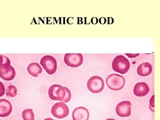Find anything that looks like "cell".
Masks as SVG:
<instances>
[{
  "label": "cell",
  "instance_id": "cell-6",
  "mask_svg": "<svg viewBox=\"0 0 160 120\" xmlns=\"http://www.w3.org/2000/svg\"><path fill=\"white\" fill-rule=\"evenodd\" d=\"M51 113L55 118L63 119L69 115V108L64 102H57L52 107Z\"/></svg>",
  "mask_w": 160,
  "mask_h": 120
},
{
  "label": "cell",
  "instance_id": "cell-28",
  "mask_svg": "<svg viewBox=\"0 0 160 120\" xmlns=\"http://www.w3.org/2000/svg\"></svg>",
  "mask_w": 160,
  "mask_h": 120
},
{
  "label": "cell",
  "instance_id": "cell-16",
  "mask_svg": "<svg viewBox=\"0 0 160 120\" xmlns=\"http://www.w3.org/2000/svg\"><path fill=\"white\" fill-rule=\"evenodd\" d=\"M17 90L14 85H10L6 88V95L7 97H14L17 95Z\"/></svg>",
  "mask_w": 160,
  "mask_h": 120
},
{
  "label": "cell",
  "instance_id": "cell-20",
  "mask_svg": "<svg viewBox=\"0 0 160 120\" xmlns=\"http://www.w3.org/2000/svg\"><path fill=\"white\" fill-rule=\"evenodd\" d=\"M150 107H152L154 109V95H153L152 97H151V99H150Z\"/></svg>",
  "mask_w": 160,
  "mask_h": 120
},
{
  "label": "cell",
  "instance_id": "cell-11",
  "mask_svg": "<svg viewBox=\"0 0 160 120\" xmlns=\"http://www.w3.org/2000/svg\"><path fill=\"white\" fill-rule=\"evenodd\" d=\"M12 111V107L9 101L5 99H0V117H7Z\"/></svg>",
  "mask_w": 160,
  "mask_h": 120
},
{
  "label": "cell",
  "instance_id": "cell-21",
  "mask_svg": "<svg viewBox=\"0 0 160 120\" xmlns=\"http://www.w3.org/2000/svg\"><path fill=\"white\" fill-rule=\"evenodd\" d=\"M125 54L126 55V56H128L130 58H136L139 56L140 54H132V53H125Z\"/></svg>",
  "mask_w": 160,
  "mask_h": 120
},
{
  "label": "cell",
  "instance_id": "cell-7",
  "mask_svg": "<svg viewBox=\"0 0 160 120\" xmlns=\"http://www.w3.org/2000/svg\"><path fill=\"white\" fill-rule=\"evenodd\" d=\"M64 61L69 67L78 68L82 64L83 56L81 53H66L64 57Z\"/></svg>",
  "mask_w": 160,
  "mask_h": 120
},
{
  "label": "cell",
  "instance_id": "cell-5",
  "mask_svg": "<svg viewBox=\"0 0 160 120\" xmlns=\"http://www.w3.org/2000/svg\"><path fill=\"white\" fill-rule=\"evenodd\" d=\"M50 99L54 101L61 102L66 96V91L64 87L59 85H52L48 91Z\"/></svg>",
  "mask_w": 160,
  "mask_h": 120
},
{
  "label": "cell",
  "instance_id": "cell-2",
  "mask_svg": "<svg viewBox=\"0 0 160 120\" xmlns=\"http://www.w3.org/2000/svg\"><path fill=\"white\" fill-rule=\"evenodd\" d=\"M108 87L113 91H119L125 86V79L123 76L116 73L110 74L106 79Z\"/></svg>",
  "mask_w": 160,
  "mask_h": 120
},
{
  "label": "cell",
  "instance_id": "cell-23",
  "mask_svg": "<svg viewBox=\"0 0 160 120\" xmlns=\"http://www.w3.org/2000/svg\"><path fill=\"white\" fill-rule=\"evenodd\" d=\"M99 22L101 24H105L107 22V19L105 17H101L99 19Z\"/></svg>",
  "mask_w": 160,
  "mask_h": 120
},
{
  "label": "cell",
  "instance_id": "cell-17",
  "mask_svg": "<svg viewBox=\"0 0 160 120\" xmlns=\"http://www.w3.org/2000/svg\"><path fill=\"white\" fill-rule=\"evenodd\" d=\"M11 65L10 60L6 56L0 55V68L4 65Z\"/></svg>",
  "mask_w": 160,
  "mask_h": 120
},
{
  "label": "cell",
  "instance_id": "cell-1",
  "mask_svg": "<svg viewBox=\"0 0 160 120\" xmlns=\"http://www.w3.org/2000/svg\"><path fill=\"white\" fill-rule=\"evenodd\" d=\"M130 64L129 60L122 55L117 56L112 62L113 70L117 73L124 74L129 71Z\"/></svg>",
  "mask_w": 160,
  "mask_h": 120
},
{
  "label": "cell",
  "instance_id": "cell-8",
  "mask_svg": "<svg viewBox=\"0 0 160 120\" xmlns=\"http://www.w3.org/2000/svg\"><path fill=\"white\" fill-rule=\"evenodd\" d=\"M116 112L121 117H128L131 114V103L129 101H124L119 103L116 108Z\"/></svg>",
  "mask_w": 160,
  "mask_h": 120
},
{
  "label": "cell",
  "instance_id": "cell-24",
  "mask_svg": "<svg viewBox=\"0 0 160 120\" xmlns=\"http://www.w3.org/2000/svg\"><path fill=\"white\" fill-rule=\"evenodd\" d=\"M108 24H112L114 22V19L111 17H108Z\"/></svg>",
  "mask_w": 160,
  "mask_h": 120
},
{
  "label": "cell",
  "instance_id": "cell-10",
  "mask_svg": "<svg viewBox=\"0 0 160 120\" xmlns=\"http://www.w3.org/2000/svg\"><path fill=\"white\" fill-rule=\"evenodd\" d=\"M72 116L73 120H88L89 111L85 107H78L73 110Z\"/></svg>",
  "mask_w": 160,
  "mask_h": 120
},
{
  "label": "cell",
  "instance_id": "cell-9",
  "mask_svg": "<svg viewBox=\"0 0 160 120\" xmlns=\"http://www.w3.org/2000/svg\"><path fill=\"white\" fill-rule=\"evenodd\" d=\"M16 71L11 65H4L0 68V77L6 81L13 80L16 76Z\"/></svg>",
  "mask_w": 160,
  "mask_h": 120
},
{
  "label": "cell",
  "instance_id": "cell-22",
  "mask_svg": "<svg viewBox=\"0 0 160 120\" xmlns=\"http://www.w3.org/2000/svg\"><path fill=\"white\" fill-rule=\"evenodd\" d=\"M91 22L93 24H97L99 22V19L97 17H93L91 20Z\"/></svg>",
  "mask_w": 160,
  "mask_h": 120
},
{
  "label": "cell",
  "instance_id": "cell-25",
  "mask_svg": "<svg viewBox=\"0 0 160 120\" xmlns=\"http://www.w3.org/2000/svg\"><path fill=\"white\" fill-rule=\"evenodd\" d=\"M44 120H54L53 119L51 118H47L45 119Z\"/></svg>",
  "mask_w": 160,
  "mask_h": 120
},
{
  "label": "cell",
  "instance_id": "cell-18",
  "mask_svg": "<svg viewBox=\"0 0 160 120\" xmlns=\"http://www.w3.org/2000/svg\"><path fill=\"white\" fill-rule=\"evenodd\" d=\"M64 87L66 91V96L64 99H63L61 102H64V103H68L71 100V93L70 90L68 88Z\"/></svg>",
  "mask_w": 160,
  "mask_h": 120
},
{
  "label": "cell",
  "instance_id": "cell-27",
  "mask_svg": "<svg viewBox=\"0 0 160 120\" xmlns=\"http://www.w3.org/2000/svg\"><path fill=\"white\" fill-rule=\"evenodd\" d=\"M0 120H1V119H0Z\"/></svg>",
  "mask_w": 160,
  "mask_h": 120
},
{
  "label": "cell",
  "instance_id": "cell-12",
  "mask_svg": "<svg viewBox=\"0 0 160 120\" xmlns=\"http://www.w3.org/2000/svg\"><path fill=\"white\" fill-rule=\"evenodd\" d=\"M150 92V88L146 83H137L135 85L133 88V93L135 96L138 97H143L148 94Z\"/></svg>",
  "mask_w": 160,
  "mask_h": 120
},
{
  "label": "cell",
  "instance_id": "cell-4",
  "mask_svg": "<svg viewBox=\"0 0 160 120\" xmlns=\"http://www.w3.org/2000/svg\"><path fill=\"white\" fill-rule=\"evenodd\" d=\"M105 84L103 79L98 76H94L87 82V88L93 93H99L104 89Z\"/></svg>",
  "mask_w": 160,
  "mask_h": 120
},
{
  "label": "cell",
  "instance_id": "cell-3",
  "mask_svg": "<svg viewBox=\"0 0 160 120\" xmlns=\"http://www.w3.org/2000/svg\"><path fill=\"white\" fill-rule=\"evenodd\" d=\"M40 64L49 75L54 74L57 71V62L54 57L50 55L44 56L40 60Z\"/></svg>",
  "mask_w": 160,
  "mask_h": 120
},
{
  "label": "cell",
  "instance_id": "cell-14",
  "mask_svg": "<svg viewBox=\"0 0 160 120\" xmlns=\"http://www.w3.org/2000/svg\"><path fill=\"white\" fill-rule=\"evenodd\" d=\"M28 72L34 77H38L42 72V68L38 62L30 63L27 68Z\"/></svg>",
  "mask_w": 160,
  "mask_h": 120
},
{
  "label": "cell",
  "instance_id": "cell-15",
  "mask_svg": "<svg viewBox=\"0 0 160 120\" xmlns=\"http://www.w3.org/2000/svg\"><path fill=\"white\" fill-rule=\"evenodd\" d=\"M22 118L23 120H34V114L31 109H26L22 112Z\"/></svg>",
  "mask_w": 160,
  "mask_h": 120
},
{
  "label": "cell",
  "instance_id": "cell-13",
  "mask_svg": "<svg viewBox=\"0 0 160 120\" xmlns=\"http://www.w3.org/2000/svg\"><path fill=\"white\" fill-rule=\"evenodd\" d=\"M152 72V66L149 62H145L140 64L138 67L137 73L138 75L142 77L148 76Z\"/></svg>",
  "mask_w": 160,
  "mask_h": 120
},
{
  "label": "cell",
  "instance_id": "cell-26",
  "mask_svg": "<svg viewBox=\"0 0 160 120\" xmlns=\"http://www.w3.org/2000/svg\"><path fill=\"white\" fill-rule=\"evenodd\" d=\"M106 120H116L114 119L108 118V119H106Z\"/></svg>",
  "mask_w": 160,
  "mask_h": 120
},
{
  "label": "cell",
  "instance_id": "cell-19",
  "mask_svg": "<svg viewBox=\"0 0 160 120\" xmlns=\"http://www.w3.org/2000/svg\"><path fill=\"white\" fill-rule=\"evenodd\" d=\"M5 88L4 84L0 82V97H3L5 95Z\"/></svg>",
  "mask_w": 160,
  "mask_h": 120
}]
</instances>
